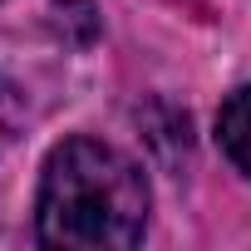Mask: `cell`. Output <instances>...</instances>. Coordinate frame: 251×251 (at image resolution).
Listing matches in <instances>:
<instances>
[{"label": "cell", "instance_id": "6da1fadb", "mask_svg": "<svg viewBox=\"0 0 251 251\" xmlns=\"http://www.w3.org/2000/svg\"><path fill=\"white\" fill-rule=\"evenodd\" d=\"M148 231V177L99 138H64L40 173L35 236L59 251H128Z\"/></svg>", "mask_w": 251, "mask_h": 251}, {"label": "cell", "instance_id": "3957f363", "mask_svg": "<svg viewBox=\"0 0 251 251\" xmlns=\"http://www.w3.org/2000/svg\"><path fill=\"white\" fill-rule=\"evenodd\" d=\"M20 128H25V94L0 74V158L20 143Z\"/></svg>", "mask_w": 251, "mask_h": 251}, {"label": "cell", "instance_id": "7a4b0ae2", "mask_svg": "<svg viewBox=\"0 0 251 251\" xmlns=\"http://www.w3.org/2000/svg\"><path fill=\"white\" fill-rule=\"evenodd\" d=\"M217 143L231 158V168L251 177V84H241L236 94H226V103L217 113Z\"/></svg>", "mask_w": 251, "mask_h": 251}]
</instances>
